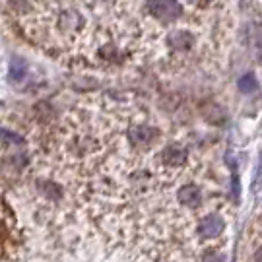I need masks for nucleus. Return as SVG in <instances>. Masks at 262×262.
Instances as JSON below:
<instances>
[{
  "label": "nucleus",
  "mask_w": 262,
  "mask_h": 262,
  "mask_svg": "<svg viewBox=\"0 0 262 262\" xmlns=\"http://www.w3.org/2000/svg\"><path fill=\"white\" fill-rule=\"evenodd\" d=\"M222 231H224V222L217 215H204V217H200L198 233H202L204 237H217Z\"/></svg>",
  "instance_id": "2"
},
{
  "label": "nucleus",
  "mask_w": 262,
  "mask_h": 262,
  "mask_svg": "<svg viewBox=\"0 0 262 262\" xmlns=\"http://www.w3.org/2000/svg\"><path fill=\"white\" fill-rule=\"evenodd\" d=\"M237 85H239V90L245 92V94H253V90L256 88V80H254V76L247 74L237 82Z\"/></svg>",
  "instance_id": "4"
},
{
  "label": "nucleus",
  "mask_w": 262,
  "mask_h": 262,
  "mask_svg": "<svg viewBox=\"0 0 262 262\" xmlns=\"http://www.w3.org/2000/svg\"><path fill=\"white\" fill-rule=\"evenodd\" d=\"M26 76H28V64H26V60H21L18 56H12V60H10V72H8V78L10 82H24L26 80Z\"/></svg>",
  "instance_id": "3"
},
{
  "label": "nucleus",
  "mask_w": 262,
  "mask_h": 262,
  "mask_svg": "<svg viewBox=\"0 0 262 262\" xmlns=\"http://www.w3.org/2000/svg\"><path fill=\"white\" fill-rule=\"evenodd\" d=\"M177 200L183 206H192L196 208L202 202V190L196 185H183L177 190Z\"/></svg>",
  "instance_id": "1"
}]
</instances>
